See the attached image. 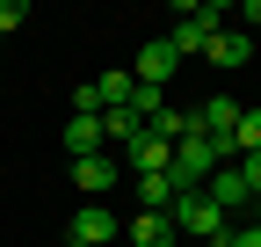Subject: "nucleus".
<instances>
[{
    "mask_svg": "<svg viewBox=\"0 0 261 247\" xmlns=\"http://www.w3.org/2000/svg\"><path fill=\"white\" fill-rule=\"evenodd\" d=\"M203 58H211L218 73H240L247 58H254V37H247V29H218V37L203 44Z\"/></svg>",
    "mask_w": 261,
    "mask_h": 247,
    "instance_id": "4",
    "label": "nucleus"
},
{
    "mask_svg": "<svg viewBox=\"0 0 261 247\" xmlns=\"http://www.w3.org/2000/svg\"><path fill=\"white\" fill-rule=\"evenodd\" d=\"M181 233H174V218H160V211H138L130 218V247H174Z\"/></svg>",
    "mask_w": 261,
    "mask_h": 247,
    "instance_id": "9",
    "label": "nucleus"
},
{
    "mask_svg": "<svg viewBox=\"0 0 261 247\" xmlns=\"http://www.w3.org/2000/svg\"><path fill=\"white\" fill-rule=\"evenodd\" d=\"M73 160H94L102 153V116H65V138H58Z\"/></svg>",
    "mask_w": 261,
    "mask_h": 247,
    "instance_id": "7",
    "label": "nucleus"
},
{
    "mask_svg": "<svg viewBox=\"0 0 261 247\" xmlns=\"http://www.w3.org/2000/svg\"><path fill=\"white\" fill-rule=\"evenodd\" d=\"M254 226H261V196H254Z\"/></svg>",
    "mask_w": 261,
    "mask_h": 247,
    "instance_id": "19",
    "label": "nucleus"
},
{
    "mask_svg": "<svg viewBox=\"0 0 261 247\" xmlns=\"http://www.w3.org/2000/svg\"><path fill=\"white\" fill-rule=\"evenodd\" d=\"M73 189H80V196H109V189H116V160H109V153L73 160Z\"/></svg>",
    "mask_w": 261,
    "mask_h": 247,
    "instance_id": "6",
    "label": "nucleus"
},
{
    "mask_svg": "<svg viewBox=\"0 0 261 247\" xmlns=\"http://www.w3.org/2000/svg\"><path fill=\"white\" fill-rule=\"evenodd\" d=\"M138 196H145V211H160V218H167V211H174V196H181V189H174V182H167V175H138Z\"/></svg>",
    "mask_w": 261,
    "mask_h": 247,
    "instance_id": "10",
    "label": "nucleus"
},
{
    "mask_svg": "<svg viewBox=\"0 0 261 247\" xmlns=\"http://www.w3.org/2000/svg\"><path fill=\"white\" fill-rule=\"evenodd\" d=\"M138 131H145V124L130 116V109H102V138H116V145H130Z\"/></svg>",
    "mask_w": 261,
    "mask_h": 247,
    "instance_id": "12",
    "label": "nucleus"
},
{
    "mask_svg": "<svg viewBox=\"0 0 261 247\" xmlns=\"http://www.w3.org/2000/svg\"><path fill=\"white\" fill-rule=\"evenodd\" d=\"M167 218H174V233H189V240H211V247H225V240H232V218H225V211H218L203 189L174 196V211H167Z\"/></svg>",
    "mask_w": 261,
    "mask_h": 247,
    "instance_id": "1",
    "label": "nucleus"
},
{
    "mask_svg": "<svg viewBox=\"0 0 261 247\" xmlns=\"http://www.w3.org/2000/svg\"><path fill=\"white\" fill-rule=\"evenodd\" d=\"M167 160H174V145L152 138V131H138V138L123 145V167H130V175H167Z\"/></svg>",
    "mask_w": 261,
    "mask_h": 247,
    "instance_id": "3",
    "label": "nucleus"
},
{
    "mask_svg": "<svg viewBox=\"0 0 261 247\" xmlns=\"http://www.w3.org/2000/svg\"><path fill=\"white\" fill-rule=\"evenodd\" d=\"M203 196H211V204L225 211V218H232L240 204H254V196H247V182H240V167H218V175L203 182Z\"/></svg>",
    "mask_w": 261,
    "mask_h": 247,
    "instance_id": "8",
    "label": "nucleus"
},
{
    "mask_svg": "<svg viewBox=\"0 0 261 247\" xmlns=\"http://www.w3.org/2000/svg\"><path fill=\"white\" fill-rule=\"evenodd\" d=\"M65 240H80V247H109V240H116V211H109V204H80Z\"/></svg>",
    "mask_w": 261,
    "mask_h": 247,
    "instance_id": "2",
    "label": "nucleus"
},
{
    "mask_svg": "<svg viewBox=\"0 0 261 247\" xmlns=\"http://www.w3.org/2000/svg\"><path fill=\"white\" fill-rule=\"evenodd\" d=\"M29 22V0H0V37H8V29H22Z\"/></svg>",
    "mask_w": 261,
    "mask_h": 247,
    "instance_id": "15",
    "label": "nucleus"
},
{
    "mask_svg": "<svg viewBox=\"0 0 261 247\" xmlns=\"http://www.w3.org/2000/svg\"><path fill=\"white\" fill-rule=\"evenodd\" d=\"M130 87H138L130 73H102V80H94V95H102V109H123V102H130Z\"/></svg>",
    "mask_w": 261,
    "mask_h": 247,
    "instance_id": "13",
    "label": "nucleus"
},
{
    "mask_svg": "<svg viewBox=\"0 0 261 247\" xmlns=\"http://www.w3.org/2000/svg\"><path fill=\"white\" fill-rule=\"evenodd\" d=\"M232 153L247 160V153H261V109H240V124H232Z\"/></svg>",
    "mask_w": 261,
    "mask_h": 247,
    "instance_id": "11",
    "label": "nucleus"
},
{
    "mask_svg": "<svg viewBox=\"0 0 261 247\" xmlns=\"http://www.w3.org/2000/svg\"><path fill=\"white\" fill-rule=\"evenodd\" d=\"M65 247H80V240H65Z\"/></svg>",
    "mask_w": 261,
    "mask_h": 247,
    "instance_id": "20",
    "label": "nucleus"
},
{
    "mask_svg": "<svg viewBox=\"0 0 261 247\" xmlns=\"http://www.w3.org/2000/svg\"><path fill=\"white\" fill-rule=\"evenodd\" d=\"M240 182H247V196H261V153H247V160H232Z\"/></svg>",
    "mask_w": 261,
    "mask_h": 247,
    "instance_id": "16",
    "label": "nucleus"
},
{
    "mask_svg": "<svg viewBox=\"0 0 261 247\" xmlns=\"http://www.w3.org/2000/svg\"><path fill=\"white\" fill-rule=\"evenodd\" d=\"M225 247H261V226H232V240Z\"/></svg>",
    "mask_w": 261,
    "mask_h": 247,
    "instance_id": "17",
    "label": "nucleus"
},
{
    "mask_svg": "<svg viewBox=\"0 0 261 247\" xmlns=\"http://www.w3.org/2000/svg\"><path fill=\"white\" fill-rule=\"evenodd\" d=\"M174 66H181V58L167 51V37H152V44L138 51V66H130V80H138V87H167V80H174Z\"/></svg>",
    "mask_w": 261,
    "mask_h": 247,
    "instance_id": "5",
    "label": "nucleus"
},
{
    "mask_svg": "<svg viewBox=\"0 0 261 247\" xmlns=\"http://www.w3.org/2000/svg\"><path fill=\"white\" fill-rule=\"evenodd\" d=\"M240 22H254V29H247V37L261 44V0H247V8H240Z\"/></svg>",
    "mask_w": 261,
    "mask_h": 247,
    "instance_id": "18",
    "label": "nucleus"
},
{
    "mask_svg": "<svg viewBox=\"0 0 261 247\" xmlns=\"http://www.w3.org/2000/svg\"><path fill=\"white\" fill-rule=\"evenodd\" d=\"M73 116H102V95H94V80L73 87Z\"/></svg>",
    "mask_w": 261,
    "mask_h": 247,
    "instance_id": "14",
    "label": "nucleus"
}]
</instances>
